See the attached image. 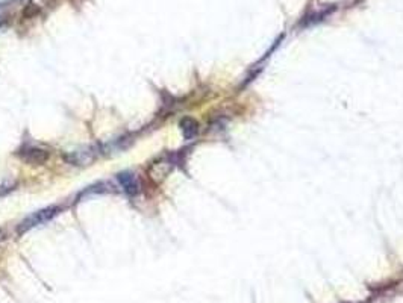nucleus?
Segmentation results:
<instances>
[{
	"label": "nucleus",
	"instance_id": "obj_1",
	"mask_svg": "<svg viewBox=\"0 0 403 303\" xmlns=\"http://www.w3.org/2000/svg\"><path fill=\"white\" fill-rule=\"evenodd\" d=\"M99 155H103L100 144L99 146H88V147H82V149H76L73 152L65 153L64 161L70 166L88 167V166H91L97 158H99Z\"/></svg>",
	"mask_w": 403,
	"mask_h": 303
},
{
	"label": "nucleus",
	"instance_id": "obj_2",
	"mask_svg": "<svg viewBox=\"0 0 403 303\" xmlns=\"http://www.w3.org/2000/svg\"><path fill=\"white\" fill-rule=\"evenodd\" d=\"M61 212V208L59 206H49V208H44L41 211H36L32 216H29L28 218H25L21 223L17 226V234H26L28 231H31L34 227H39L44 223H47L55 216Z\"/></svg>",
	"mask_w": 403,
	"mask_h": 303
},
{
	"label": "nucleus",
	"instance_id": "obj_3",
	"mask_svg": "<svg viewBox=\"0 0 403 303\" xmlns=\"http://www.w3.org/2000/svg\"><path fill=\"white\" fill-rule=\"evenodd\" d=\"M176 164V159L173 155H170V157H164L160 158L158 161L152 162L151 166L147 168V176L151 177L153 182H161L164 177L168 175V172Z\"/></svg>",
	"mask_w": 403,
	"mask_h": 303
},
{
	"label": "nucleus",
	"instance_id": "obj_4",
	"mask_svg": "<svg viewBox=\"0 0 403 303\" xmlns=\"http://www.w3.org/2000/svg\"><path fill=\"white\" fill-rule=\"evenodd\" d=\"M19 157L23 159L29 166H43L50 158V153L46 149L35 146H25L23 149L19 150Z\"/></svg>",
	"mask_w": 403,
	"mask_h": 303
},
{
	"label": "nucleus",
	"instance_id": "obj_5",
	"mask_svg": "<svg viewBox=\"0 0 403 303\" xmlns=\"http://www.w3.org/2000/svg\"><path fill=\"white\" fill-rule=\"evenodd\" d=\"M117 181L118 186L122 187L126 194L129 196H135L140 193V181L135 173L132 172H122L117 175Z\"/></svg>",
	"mask_w": 403,
	"mask_h": 303
},
{
	"label": "nucleus",
	"instance_id": "obj_6",
	"mask_svg": "<svg viewBox=\"0 0 403 303\" xmlns=\"http://www.w3.org/2000/svg\"><path fill=\"white\" fill-rule=\"evenodd\" d=\"M179 126H181L184 138L188 139V142L193 138H196L199 134V123L191 117L182 118L181 123H179Z\"/></svg>",
	"mask_w": 403,
	"mask_h": 303
},
{
	"label": "nucleus",
	"instance_id": "obj_7",
	"mask_svg": "<svg viewBox=\"0 0 403 303\" xmlns=\"http://www.w3.org/2000/svg\"><path fill=\"white\" fill-rule=\"evenodd\" d=\"M5 238V236H2V231H0V241H2Z\"/></svg>",
	"mask_w": 403,
	"mask_h": 303
}]
</instances>
